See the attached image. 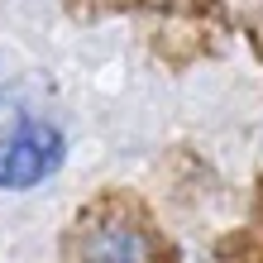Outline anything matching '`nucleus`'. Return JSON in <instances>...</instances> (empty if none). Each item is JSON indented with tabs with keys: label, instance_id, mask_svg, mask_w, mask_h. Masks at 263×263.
I'll return each instance as SVG.
<instances>
[{
	"label": "nucleus",
	"instance_id": "nucleus-1",
	"mask_svg": "<svg viewBox=\"0 0 263 263\" xmlns=\"http://www.w3.org/2000/svg\"><path fill=\"white\" fill-rule=\"evenodd\" d=\"M63 163V134L48 120H14L0 134V187L5 192H24L58 173Z\"/></svg>",
	"mask_w": 263,
	"mask_h": 263
},
{
	"label": "nucleus",
	"instance_id": "nucleus-2",
	"mask_svg": "<svg viewBox=\"0 0 263 263\" xmlns=\"http://www.w3.org/2000/svg\"><path fill=\"white\" fill-rule=\"evenodd\" d=\"M77 225H82L77 230V263H158L148 230L115 215L110 206L91 211Z\"/></svg>",
	"mask_w": 263,
	"mask_h": 263
}]
</instances>
